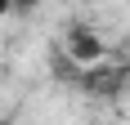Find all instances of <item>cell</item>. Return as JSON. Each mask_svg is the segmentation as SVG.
<instances>
[{
	"label": "cell",
	"mask_w": 130,
	"mask_h": 125,
	"mask_svg": "<svg viewBox=\"0 0 130 125\" xmlns=\"http://www.w3.org/2000/svg\"><path fill=\"white\" fill-rule=\"evenodd\" d=\"M58 49L67 54V58L76 62L81 72L85 67H99V62H108V40L94 31L90 23H81V18H72V23L63 27V45Z\"/></svg>",
	"instance_id": "cell-1"
},
{
	"label": "cell",
	"mask_w": 130,
	"mask_h": 125,
	"mask_svg": "<svg viewBox=\"0 0 130 125\" xmlns=\"http://www.w3.org/2000/svg\"><path fill=\"white\" fill-rule=\"evenodd\" d=\"M130 80V67H121V62H99V67H85L76 80L81 94H90V98H112V94H121V85Z\"/></svg>",
	"instance_id": "cell-2"
},
{
	"label": "cell",
	"mask_w": 130,
	"mask_h": 125,
	"mask_svg": "<svg viewBox=\"0 0 130 125\" xmlns=\"http://www.w3.org/2000/svg\"><path fill=\"white\" fill-rule=\"evenodd\" d=\"M40 5H45V0H13V18H31Z\"/></svg>",
	"instance_id": "cell-3"
},
{
	"label": "cell",
	"mask_w": 130,
	"mask_h": 125,
	"mask_svg": "<svg viewBox=\"0 0 130 125\" xmlns=\"http://www.w3.org/2000/svg\"><path fill=\"white\" fill-rule=\"evenodd\" d=\"M5 18H13V0H0V23Z\"/></svg>",
	"instance_id": "cell-4"
},
{
	"label": "cell",
	"mask_w": 130,
	"mask_h": 125,
	"mask_svg": "<svg viewBox=\"0 0 130 125\" xmlns=\"http://www.w3.org/2000/svg\"><path fill=\"white\" fill-rule=\"evenodd\" d=\"M0 125H13V121H5V116H0Z\"/></svg>",
	"instance_id": "cell-5"
}]
</instances>
